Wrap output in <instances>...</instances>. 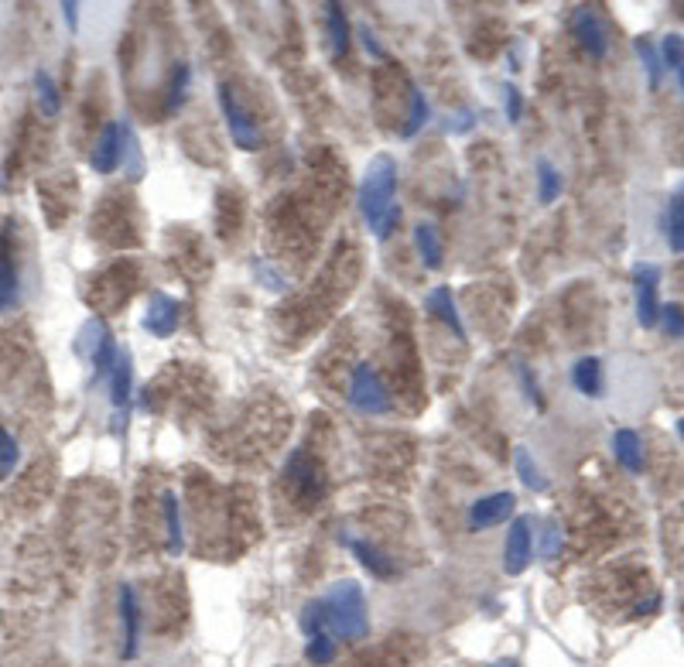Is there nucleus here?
I'll return each instance as SVG.
<instances>
[{
    "mask_svg": "<svg viewBox=\"0 0 684 667\" xmlns=\"http://www.w3.org/2000/svg\"><path fill=\"white\" fill-rule=\"evenodd\" d=\"M301 630L309 636L332 634L336 640H363L370 634V609L363 586L346 579L328 588L322 599H311L301 613Z\"/></svg>",
    "mask_w": 684,
    "mask_h": 667,
    "instance_id": "obj_1",
    "label": "nucleus"
},
{
    "mask_svg": "<svg viewBox=\"0 0 684 667\" xmlns=\"http://www.w3.org/2000/svg\"><path fill=\"white\" fill-rule=\"evenodd\" d=\"M393 196H397V162L391 154H376L359 181V212L366 227L376 233V240H387L401 223V206L393 202Z\"/></svg>",
    "mask_w": 684,
    "mask_h": 667,
    "instance_id": "obj_2",
    "label": "nucleus"
},
{
    "mask_svg": "<svg viewBox=\"0 0 684 667\" xmlns=\"http://www.w3.org/2000/svg\"><path fill=\"white\" fill-rule=\"evenodd\" d=\"M349 404L363 411V414H384L391 411V394L384 387V380L370 363H359L353 370V384H349Z\"/></svg>",
    "mask_w": 684,
    "mask_h": 667,
    "instance_id": "obj_3",
    "label": "nucleus"
},
{
    "mask_svg": "<svg viewBox=\"0 0 684 667\" xmlns=\"http://www.w3.org/2000/svg\"><path fill=\"white\" fill-rule=\"evenodd\" d=\"M657 284L661 271L653 264H636L633 267V288H636V322L643 329H653L661 322V301H657Z\"/></svg>",
    "mask_w": 684,
    "mask_h": 667,
    "instance_id": "obj_4",
    "label": "nucleus"
},
{
    "mask_svg": "<svg viewBox=\"0 0 684 667\" xmlns=\"http://www.w3.org/2000/svg\"><path fill=\"white\" fill-rule=\"evenodd\" d=\"M531 517L521 514L513 517L510 531H506V544H504V571L506 575H523L531 565V554H534V534H531Z\"/></svg>",
    "mask_w": 684,
    "mask_h": 667,
    "instance_id": "obj_5",
    "label": "nucleus"
},
{
    "mask_svg": "<svg viewBox=\"0 0 684 667\" xmlns=\"http://www.w3.org/2000/svg\"><path fill=\"white\" fill-rule=\"evenodd\" d=\"M219 107H223V116H226V127L229 134H233V141L244 147V151H254V147H257V127H254L250 114L244 110V103L236 99V93L229 89L226 82L219 86Z\"/></svg>",
    "mask_w": 684,
    "mask_h": 667,
    "instance_id": "obj_6",
    "label": "nucleus"
},
{
    "mask_svg": "<svg viewBox=\"0 0 684 667\" xmlns=\"http://www.w3.org/2000/svg\"><path fill=\"white\" fill-rule=\"evenodd\" d=\"M124 141H127L124 124L110 120V124L103 127V134H99L93 154H89V164L97 168V175H110V171H116V164H120V158H124Z\"/></svg>",
    "mask_w": 684,
    "mask_h": 667,
    "instance_id": "obj_7",
    "label": "nucleus"
},
{
    "mask_svg": "<svg viewBox=\"0 0 684 667\" xmlns=\"http://www.w3.org/2000/svg\"><path fill=\"white\" fill-rule=\"evenodd\" d=\"M571 32L578 38V45L592 55V59H603L605 49H609V38H605V28L599 14L592 11V7H578L575 14H571Z\"/></svg>",
    "mask_w": 684,
    "mask_h": 667,
    "instance_id": "obj_8",
    "label": "nucleus"
},
{
    "mask_svg": "<svg viewBox=\"0 0 684 667\" xmlns=\"http://www.w3.org/2000/svg\"><path fill=\"white\" fill-rule=\"evenodd\" d=\"M179 315H181V309L171 294L154 292L151 294V301H147L144 329L151 332V336H158V339H168V336L179 329Z\"/></svg>",
    "mask_w": 684,
    "mask_h": 667,
    "instance_id": "obj_9",
    "label": "nucleus"
},
{
    "mask_svg": "<svg viewBox=\"0 0 684 667\" xmlns=\"http://www.w3.org/2000/svg\"><path fill=\"white\" fill-rule=\"evenodd\" d=\"M513 506H517V496L513 493H493V496H483V500H476L469 506V527L473 531H486L493 523H504L510 514H513Z\"/></svg>",
    "mask_w": 684,
    "mask_h": 667,
    "instance_id": "obj_10",
    "label": "nucleus"
},
{
    "mask_svg": "<svg viewBox=\"0 0 684 667\" xmlns=\"http://www.w3.org/2000/svg\"><path fill=\"white\" fill-rule=\"evenodd\" d=\"M120 623H124V657L134 661L141 651V602L134 586H120Z\"/></svg>",
    "mask_w": 684,
    "mask_h": 667,
    "instance_id": "obj_11",
    "label": "nucleus"
},
{
    "mask_svg": "<svg viewBox=\"0 0 684 667\" xmlns=\"http://www.w3.org/2000/svg\"><path fill=\"white\" fill-rule=\"evenodd\" d=\"M131 387H134V359L127 349H120L114 370H110V404H114L116 411H124V414H127Z\"/></svg>",
    "mask_w": 684,
    "mask_h": 667,
    "instance_id": "obj_12",
    "label": "nucleus"
},
{
    "mask_svg": "<svg viewBox=\"0 0 684 667\" xmlns=\"http://www.w3.org/2000/svg\"><path fill=\"white\" fill-rule=\"evenodd\" d=\"M613 456L623 469L630 472H640L643 469V445H640V435L630 431V428H619L616 435H613Z\"/></svg>",
    "mask_w": 684,
    "mask_h": 667,
    "instance_id": "obj_13",
    "label": "nucleus"
},
{
    "mask_svg": "<svg viewBox=\"0 0 684 667\" xmlns=\"http://www.w3.org/2000/svg\"><path fill=\"white\" fill-rule=\"evenodd\" d=\"M571 380L578 394L586 397H603V359L599 357H582L571 370Z\"/></svg>",
    "mask_w": 684,
    "mask_h": 667,
    "instance_id": "obj_14",
    "label": "nucleus"
},
{
    "mask_svg": "<svg viewBox=\"0 0 684 667\" xmlns=\"http://www.w3.org/2000/svg\"><path fill=\"white\" fill-rule=\"evenodd\" d=\"M428 309L439 315L445 326L456 332L458 339H466V326H462V319H458V309H456V298H452V288H435V292L428 294Z\"/></svg>",
    "mask_w": 684,
    "mask_h": 667,
    "instance_id": "obj_15",
    "label": "nucleus"
},
{
    "mask_svg": "<svg viewBox=\"0 0 684 667\" xmlns=\"http://www.w3.org/2000/svg\"><path fill=\"white\" fill-rule=\"evenodd\" d=\"M346 544H349V551L356 554L359 565L370 571V575H376V579H391L393 575V561L384 551H376L374 544H366V541H349V537H346Z\"/></svg>",
    "mask_w": 684,
    "mask_h": 667,
    "instance_id": "obj_16",
    "label": "nucleus"
},
{
    "mask_svg": "<svg viewBox=\"0 0 684 667\" xmlns=\"http://www.w3.org/2000/svg\"><path fill=\"white\" fill-rule=\"evenodd\" d=\"M414 246H418V257L428 271H439L441 267V240L431 223H418L414 227Z\"/></svg>",
    "mask_w": 684,
    "mask_h": 667,
    "instance_id": "obj_17",
    "label": "nucleus"
},
{
    "mask_svg": "<svg viewBox=\"0 0 684 667\" xmlns=\"http://www.w3.org/2000/svg\"><path fill=\"white\" fill-rule=\"evenodd\" d=\"M164 523H168V554H181L185 537H181V510L175 493H164Z\"/></svg>",
    "mask_w": 684,
    "mask_h": 667,
    "instance_id": "obj_18",
    "label": "nucleus"
},
{
    "mask_svg": "<svg viewBox=\"0 0 684 667\" xmlns=\"http://www.w3.org/2000/svg\"><path fill=\"white\" fill-rule=\"evenodd\" d=\"M116 357H120V349H116L114 336H110V329L99 322V339H97V349H93V366H97V376H106L114 370Z\"/></svg>",
    "mask_w": 684,
    "mask_h": 667,
    "instance_id": "obj_19",
    "label": "nucleus"
},
{
    "mask_svg": "<svg viewBox=\"0 0 684 667\" xmlns=\"http://www.w3.org/2000/svg\"><path fill=\"white\" fill-rule=\"evenodd\" d=\"M513 462H517V476H521V483L527 489H534V493H544L548 489V479H544V472H541V466L531 459V452L527 449H517V456H513Z\"/></svg>",
    "mask_w": 684,
    "mask_h": 667,
    "instance_id": "obj_20",
    "label": "nucleus"
},
{
    "mask_svg": "<svg viewBox=\"0 0 684 667\" xmlns=\"http://www.w3.org/2000/svg\"><path fill=\"white\" fill-rule=\"evenodd\" d=\"M34 89H38V110L45 116H59L62 99H59V86H55V79H51L49 72H38V76H34Z\"/></svg>",
    "mask_w": 684,
    "mask_h": 667,
    "instance_id": "obj_21",
    "label": "nucleus"
},
{
    "mask_svg": "<svg viewBox=\"0 0 684 667\" xmlns=\"http://www.w3.org/2000/svg\"><path fill=\"white\" fill-rule=\"evenodd\" d=\"M17 305V267L7 254H0V311H11Z\"/></svg>",
    "mask_w": 684,
    "mask_h": 667,
    "instance_id": "obj_22",
    "label": "nucleus"
},
{
    "mask_svg": "<svg viewBox=\"0 0 684 667\" xmlns=\"http://www.w3.org/2000/svg\"><path fill=\"white\" fill-rule=\"evenodd\" d=\"M326 21H328V34H332V51L342 55V51L349 49V21H346L339 4H326Z\"/></svg>",
    "mask_w": 684,
    "mask_h": 667,
    "instance_id": "obj_23",
    "label": "nucleus"
},
{
    "mask_svg": "<svg viewBox=\"0 0 684 667\" xmlns=\"http://www.w3.org/2000/svg\"><path fill=\"white\" fill-rule=\"evenodd\" d=\"M305 661L315 667H326L336 661V636L332 634H315L309 636V647H305Z\"/></svg>",
    "mask_w": 684,
    "mask_h": 667,
    "instance_id": "obj_24",
    "label": "nucleus"
},
{
    "mask_svg": "<svg viewBox=\"0 0 684 667\" xmlns=\"http://www.w3.org/2000/svg\"><path fill=\"white\" fill-rule=\"evenodd\" d=\"M558 192H561V175L554 171L551 162L541 158L538 162V199L544 202V206H551L554 199H558Z\"/></svg>",
    "mask_w": 684,
    "mask_h": 667,
    "instance_id": "obj_25",
    "label": "nucleus"
},
{
    "mask_svg": "<svg viewBox=\"0 0 684 667\" xmlns=\"http://www.w3.org/2000/svg\"><path fill=\"white\" fill-rule=\"evenodd\" d=\"M17 459H21V449H17L14 435L7 428H0V479H7L14 472Z\"/></svg>",
    "mask_w": 684,
    "mask_h": 667,
    "instance_id": "obj_26",
    "label": "nucleus"
},
{
    "mask_svg": "<svg viewBox=\"0 0 684 667\" xmlns=\"http://www.w3.org/2000/svg\"><path fill=\"white\" fill-rule=\"evenodd\" d=\"M424 120H428V99L421 89H411V116L404 124V137H414L424 127Z\"/></svg>",
    "mask_w": 684,
    "mask_h": 667,
    "instance_id": "obj_27",
    "label": "nucleus"
},
{
    "mask_svg": "<svg viewBox=\"0 0 684 667\" xmlns=\"http://www.w3.org/2000/svg\"><path fill=\"white\" fill-rule=\"evenodd\" d=\"M636 55L643 59V66H647V76H651V86H661V55L653 49L651 38H636Z\"/></svg>",
    "mask_w": 684,
    "mask_h": 667,
    "instance_id": "obj_28",
    "label": "nucleus"
},
{
    "mask_svg": "<svg viewBox=\"0 0 684 667\" xmlns=\"http://www.w3.org/2000/svg\"><path fill=\"white\" fill-rule=\"evenodd\" d=\"M684 219V181L678 185V192L668 199V206H664V212H661V229L668 233L670 227H678Z\"/></svg>",
    "mask_w": 684,
    "mask_h": 667,
    "instance_id": "obj_29",
    "label": "nucleus"
},
{
    "mask_svg": "<svg viewBox=\"0 0 684 667\" xmlns=\"http://www.w3.org/2000/svg\"><path fill=\"white\" fill-rule=\"evenodd\" d=\"M661 322H664V332H668V336L684 339V309L681 305H664V309H661Z\"/></svg>",
    "mask_w": 684,
    "mask_h": 667,
    "instance_id": "obj_30",
    "label": "nucleus"
},
{
    "mask_svg": "<svg viewBox=\"0 0 684 667\" xmlns=\"http://www.w3.org/2000/svg\"><path fill=\"white\" fill-rule=\"evenodd\" d=\"M185 89H189V66H185V62H179V69H175V76H171L168 110H175V107H181V99H185Z\"/></svg>",
    "mask_w": 684,
    "mask_h": 667,
    "instance_id": "obj_31",
    "label": "nucleus"
},
{
    "mask_svg": "<svg viewBox=\"0 0 684 667\" xmlns=\"http://www.w3.org/2000/svg\"><path fill=\"white\" fill-rule=\"evenodd\" d=\"M661 49H664V62H668L670 69H681L684 66V38H681V34H668Z\"/></svg>",
    "mask_w": 684,
    "mask_h": 667,
    "instance_id": "obj_32",
    "label": "nucleus"
},
{
    "mask_svg": "<svg viewBox=\"0 0 684 667\" xmlns=\"http://www.w3.org/2000/svg\"><path fill=\"white\" fill-rule=\"evenodd\" d=\"M504 103H506V120H510V124H517V120H521V110H523L521 89H517V86H506Z\"/></svg>",
    "mask_w": 684,
    "mask_h": 667,
    "instance_id": "obj_33",
    "label": "nucleus"
},
{
    "mask_svg": "<svg viewBox=\"0 0 684 667\" xmlns=\"http://www.w3.org/2000/svg\"><path fill=\"white\" fill-rule=\"evenodd\" d=\"M558 551H561V531H558V523H548V527H544L541 554H544V558H558Z\"/></svg>",
    "mask_w": 684,
    "mask_h": 667,
    "instance_id": "obj_34",
    "label": "nucleus"
},
{
    "mask_svg": "<svg viewBox=\"0 0 684 667\" xmlns=\"http://www.w3.org/2000/svg\"><path fill=\"white\" fill-rule=\"evenodd\" d=\"M517 374H521V384H523V391H527V401L534 407H544V401H541V391H538V380L531 376V370L523 366V363H517Z\"/></svg>",
    "mask_w": 684,
    "mask_h": 667,
    "instance_id": "obj_35",
    "label": "nucleus"
},
{
    "mask_svg": "<svg viewBox=\"0 0 684 667\" xmlns=\"http://www.w3.org/2000/svg\"><path fill=\"white\" fill-rule=\"evenodd\" d=\"M664 236H668V246L674 250V254H684V219L678 223V227H670Z\"/></svg>",
    "mask_w": 684,
    "mask_h": 667,
    "instance_id": "obj_36",
    "label": "nucleus"
},
{
    "mask_svg": "<svg viewBox=\"0 0 684 667\" xmlns=\"http://www.w3.org/2000/svg\"><path fill=\"white\" fill-rule=\"evenodd\" d=\"M62 14H66V24H69V28L76 32V28H79V4H72V0H66V4H62Z\"/></svg>",
    "mask_w": 684,
    "mask_h": 667,
    "instance_id": "obj_37",
    "label": "nucleus"
},
{
    "mask_svg": "<svg viewBox=\"0 0 684 667\" xmlns=\"http://www.w3.org/2000/svg\"><path fill=\"white\" fill-rule=\"evenodd\" d=\"M363 45H366V51H374V55H384V49L376 45V38L370 34V28H363Z\"/></svg>",
    "mask_w": 684,
    "mask_h": 667,
    "instance_id": "obj_38",
    "label": "nucleus"
},
{
    "mask_svg": "<svg viewBox=\"0 0 684 667\" xmlns=\"http://www.w3.org/2000/svg\"><path fill=\"white\" fill-rule=\"evenodd\" d=\"M493 667H521L517 661H500V664H493Z\"/></svg>",
    "mask_w": 684,
    "mask_h": 667,
    "instance_id": "obj_39",
    "label": "nucleus"
},
{
    "mask_svg": "<svg viewBox=\"0 0 684 667\" xmlns=\"http://www.w3.org/2000/svg\"><path fill=\"white\" fill-rule=\"evenodd\" d=\"M678 431H681V439H684V418H681V422H678Z\"/></svg>",
    "mask_w": 684,
    "mask_h": 667,
    "instance_id": "obj_40",
    "label": "nucleus"
}]
</instances>
